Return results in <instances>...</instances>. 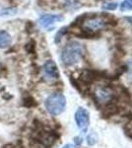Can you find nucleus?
Segmentation results:
<instances>
[{
    "mask_svg": "<svg viewBox=\"0 0 132 148\" xmlns=\"http://www.w3.org/2000/svg\"><path fill=\"white\" fill-rule=\"evenodd\" d=\"M34 28H35V26H34V23L32 22V21H27V23H26V26H25L26 32H27L28 34H30L31 32H33Z\"/></svg>",
    "mask_w": 132,
    "mask_h": 148,
    "instance_id": "obj_17",
    "label": "nucleus"
},
{
    "mask_svg": "<svg viewBox=\"0 0 132 148\" xmlns=\"http://www.w3.org/2000/svg\"><path fill=\"white\" fill-rule=\"evenodd\" d=\"M63 20L64 16L61 14H44L39 18V24L40 27L51 31L55 24L62 22Z\"/></svg>",
    "mask_w": 132,
    "mask_h": 148,
    "instance_id": "obj_4",
    "label": "nucleus"
},
{
    "mask_svg": "<svg viewBox=\"0 0 132 148\" xmlns=\"http://www.w3.org/2000/svg\"><path fill=\"white\" fill-rule=\"evenodd\" d=\"M117 6L118 4L116 2H107V3H105L103 5V9L104 10H109V11H114V10H116Z\"/></svg>",
    "mask_w": 132,
    "mask_h": 148,
    "instance_id": "obj_14",
    "label": "nucleus"
},
{
    "mask_svg": "<svg viewBox=\"0 0 132 148\" xmlns=\"http://www.w3.org/2000/svg\"><path fill=\"white\" fill-rule=\"evenodd\" d=\"M98 140V137L96 135L95 132H92L90 135L88 136V144L89 145H94L96 143V141Z\"/></svg>",
    "mask_w": 132,
    "mask_h": 148,
    "instance_id": "obj_15",
    "label": "nucleus"
},
{
    "mask_svg": "<svg viewBox=\"0 0 132 148\" xmlns=\"http://www.w3.org/2000/svg\"><path fill=\"white\" fill-rule=\"evenodd\" d=\"M12 42V38L8 32L0 30V49L8 47Z\"/></svg>",
    "mask_w": 132,
    "mask_h": 148,
    "instance_id": "obj_8",
    "label": "nucleus"
},
{
    "mask_svg": "<svg viewBox=\"0 0 132 148\" xmlns=\"http://www.w3.org/2000/svg\"><path fill=\"white\" fill-rule=\"evenodd\" d=\"M25 49L29 53H35L36 52V42L34 40H31L30 42L26 45Z\"/></svg>",
    "mask_w": 132,
    "mask_h": 148,
    "instance_id": "obj_13",
    "label": "nucleus"
},
{
    "mask_svg": "<svg viewBox=\"0 0 132 148\" xmlns=\"http://www.w3.org/2000/svg\"><path fill=\"white\" fill-rule=\"evenodd\" d=\"M95 99L97 102L103 103V104H109L110 101H112L114 93L112 90L107 86L105 87H99L95 92Z\"/></svg>",
    "mask_w": 132,
    "mask_h": 148,
    "instance_id": "obj_6",
    "label": "nucleus"
},
{
    "mask_svg": "<svg viewBox=\"0 0 132 148\" xmlns=\"http://www.w3.org/2000/svg\"><path fill=\"white\" fill-rule=\"evenodd\" d=\"M83 26L84 28H87L93 32H98V31L107 27L109 22L105 19L104 13H93V15L86 20Z\"/></svg>",
    "mask_w": 132,
    "mask_h": 148,
    "instance_id": "obj_3",
    "label": "nucleus"
},
{
    "mask_svg": "<svg viewBox=\"0 0 132 148\" xmlns=\"http://www.w3.org/2000/svg\"><path fill=\"white\" fill-rule=\"evenodd\" d=\"M127 72H128V80L132 82V58L127 63Z\"/></svg>",
    "mask_w": 132,
    "mask_h": 148,
    "instance_id": "obj_16",
    "label": "nucleus"
},
{
    "mask_svg": "<svg viewBox=\"0 0 132 148\" xmlns=\"http://www.w3.org/2000/svg\"><path fill=\"white\" fill-rule=\"evenodd\" d=\"M45 109L52 116H58L64 112L66 99L61 93H53L47 98L44 102Z\"/></svg>",
    "mask_w": 132,
    "mask_h": 148,
    "instance_id": "obj_2",
    "label": "nucleus"
},
{
    "mask_svg": "<svg viewBox=\"0 0 132 148\" xmlns=\"http://www.w3.org/2000/svg\"><path fill=\"white\" fill-rule=\"evenodd\" d=\"M84 54H85V49L83 45L76 40H71L62 49V63L65 66L76 65L82 60Z\"/></svg>",
    "mask_w": 132,
    "mask_h": 148,
    "instance_id": "obj_1",
    "label": "nucleus"
},
{
    "mask_svg": "<svg viewBox=\"0 0 132 148\" xmlns=\"http://www.w3.org/2000/svg\"><path fill=\"white\" fill-rule=\"evenodd\" d=\"M82 138L81 137H75V142L77 143V144H81V143H82Z\"/></svg>",
    "mask_w": 132,
    "mask_h": 148,
    "instance_id": "obj_18",
    "label": "nucleus"
},
{
    "mask_svg": "<svg viewBox=\"0 0 132 148\" xmlns=\"http://www.w3.org/2000/svg\"><path fill=\"white\" fill-rule=\"evenodd\" d=\"M44 77L49 80H56L59 78V70L53 60H47L42 66Z\"/></svg>",
    "mask_w": 132,
    "mask_h": 148,
    "instance_id": "obj_7",
    "label": "nucleus"
},
{
    "mask_svg": "<svg viewBox=\"0 0 132 148\" xmlns=\"http://www.w3.org/2000/svg\"><path fill=\"white\" fill-rule=\"evenodd\" d=\"M120 10L122 12L132 11V0H123L120 4Z\"/></svg>",
    "mask_w": 132,
    "mask_h": 148,
    "instance_id": "obj_12",
    "label": "nucleus"
},
{
    "mask_svg": "<svg viewBox=\"0 0 132 148\" xmlns=\"http://www.w3.org/2000/svg\"><path fill=\"white\" fill-rule=\"evenodd\" d=\"M75 121L78 127L83 132H86L90 125V114L86 109L79 108L75 113Z\"/></svg>",
    "mask_w": 132,
    "mask_h": 148,
    "instance_id": "obj_5",
    "label": "nucleus"
},
{
    "mask_svg": "<svg viewBox=\"0 0 132 148\" xmlns=\"http://www.w3.org/2000/svg\"><path fill=\"white\" fill-rule=\"evenodd\" d=\"M81 7L80 0H65L64 1V8L68 11L78 10Z\"/></svg>",
    "mask_w": 132,
    "mask_h": 148,
    "instance_id": "obj_9",
    "label": "nucleus"
},
{
    "mask_svg": "<svg viewBox=\"0 0 132 148\" xmlns=\"http://www.w3.org/2000/svg\"><path fill=\"white\" fill-rule=\"evenodd\" d=\"M63 148H76L75 146H73V145H71V144H67V145H65Z\"/></svg>",
    "mask_w": 132,
    "mask_h": 148,
    "instance_id": "obj_19",
    "label": "nucleus"
},
{
    "mask_svg": "<svg viewBox=\"0 0 132 148\" xmlns=\"http://www.w3.org/2000/svg\"><path fill=\"white\" fill-rule=\"evenodd\" d=\"M68 31H69L68 27H62L61 29H59L58 32L56 33V35H55V38H54L55 44H59V42H60V40H61V39L63 38V36H65Z\"/></svg>",
    "mask_w": 132,
    "mask_h": 148,
    "instance_id": "obj_11",
    "label": "nucleus"
},
{
    "mask_svg": "<svg viewBox=\"0 0 132 148\" xmlns=\"http://www.w3.org/2000/svg\"><path fill=\"white\" fill-rule=\"evenodd\" d=\"M18 12V9L16 7H6L0 10V17H8V16H13Z\"/></svg>",
    "mask_w": 132,
    "mask_h": 148,
    "instance_id": "obj_10",
    "label": "nucleus"
}]
</instances>
